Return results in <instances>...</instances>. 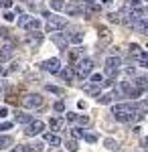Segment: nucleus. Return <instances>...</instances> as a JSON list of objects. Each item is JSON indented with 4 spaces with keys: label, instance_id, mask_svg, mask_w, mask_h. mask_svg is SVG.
Returning a JSON list of instances; mask_svg holds the SVG:
<instances>
[{
    "label": "nucleus",
    "instance_id": "obj_5",
    "mask_svg": "<svg viewBox=\"0 0 148 152\" xmlns=\"http://www.w3.org/2000/svg\"><path fill=\"white\" fill-rule=\"evenodd\" d=\"M43 130H45V124H43L41 120H31V122L26 124L24 134H26V136H39V134H43Z\"/></svg>",
    "mask_w": 148,
    "mask_h": 152
},
{
    "label": "nucleus",
    "instance_id": "obj_23",
    "mask_svg": "<svg viewBox=\"0 0 148 152\" xmlns=\"http://www.w3.org/2000/svg\"><path fill=\"white\" fill-rule=\"evenodd\" d=\"M31 120H33V118L29 116V114H23V112H18V114H16V122H18V124H29Z\"/></svg>",
    "mask_w": 148,
    "mask_h": 152
},
{
    "label": "nucleus",
    "instance_id": "obj_39",
    "mask_svg": "<svg viewBox=\"0 0 148 152\" xmlns=\"http://www.w3.org/2000/svg\"><path fill=\"white\" fill-rule=\"evenodd\" d=\"M65 118H67L69 122H75V118H77V114H73V112H67V114H65Z\"/></svg>",
    "mask_w": 148,
    "mask_h": 152
},
{
    "label": "nucleus",
    "instance_id": "obj_33",
    "mask_svg": "<svg viewBox=\"0 0 148 152\" xmlns=\"http://www.w3.org/2000/svg\"><path fill=\"white\" fill-rule=\"evenodd\" d=\"M75 120L79 122L81 126H87V124H89V118H87V116H77V118H75Z\"/></svg>",
    "mask_w": 148,
    "mask_h": 152
},
{
    "label": "nucleus",
    "instance_id": "obj_25",
    "mask_svg": "<svg viewBox=\"0 0 148 152\" xmlns=\"http://www.w3.org/2000/svg\"><path fill=\"white\" fill-rule=\"evenodd\" d=\"M136 87H140V89H146V85H148V79L142 75V77H136V81H132Z\"/></svg>",
    "mask_w": 148,
    "mask_h": 152
},
{
    "label": "nucleus",
    "instance_id": "obj_42",
    "mask_svg": "<svg viewBox=\"0 0 148 152\" xmlns=\"http://www.w3.org/2000/svg\"><path fill=\"white\" fill-rule=\"evenodd\" d=\"M0 4H2L4 8H10V6H12V0H0Z\"/></svg>",
    "mask_w": 148,
    "mask_h": 152
},
{
    "label": "nucleus",
    "instance_id": "obj_2",
    "mask_svg": "<svg viewBox=\"0 0 148 152\" xmlns=\"http://www.w3.org/2000/svg\"><path fill=\"white\" fill-rule=\"evenodd\" d=\"M91 71H93V61L87 57H81L77 63H75V75L79 77V79H85V77H89L91 75Z\"/></svg>",
    "mask_w": 148,
    "mask_h": 152
},
{
    "label": "nucleus",
    "instance_id": "obj_17",
    "mask_svg": "<svg viewBox=\"0 0 148 152\" xmlns=\"http://www.w3.org/2000/svg\"><path fill=\"white\" fill-rule=\"evenodd\" d=\"M89 83H91V85H95V87H102L103 75H102V73H93V75H89Z\"/></svg>",
    "mask_w": 148,
    "mask_h": 152
},
{
    "label": "nucleus",
    "instance_id": "obj_9",
    "mask_svg": "<svg viewBox=\"0 0 148 152\" xmlns=\"http://www.w3.org/2000/svg\"><path fill=\"white\" fill-rule=\"evenodd\" d=\"M51 41L57 45L59 49H63V51H67V45H69V41H67V35H61V33H53L51 35Z\"/></svg>",
    "mask_w": 148,
    "mask_h": 152
},
{
    "label": "nucleus",
    "instance_id": "obj_34",
    "mask_svg": "<svg viewBox=\"0 0 148 152\" xmlns=\"http://www.w3.org/2000/svg\"><path fill=\"white\" fill-rule=\"evenodd\" d=\"M53 110H55V112H65V104H63V102H57V104L53 105Z\"/></svg>",
    "mask_w": 148,
    "mask_h": 152
},
{
    "label": "nucleus",
    "instance_id": "obj_13",
    "mask_svg": "<svg viewBox=\"0 0 148 152\" xmlns=\"http://www.w3.org/2000/svg\"><path fill=\"white\" fill-rule=\"evenodd\" d=\"M81 57H83V47H77V49H73V51L69 53V61H71L73 65H75Z\"/></svg>",
    "mask_w": 148,
    "mask_h": 152
},
{
    "label": "nucleus",
    "instance_id": "obj_45",
    "mask_svg": "<svg viewBox=\"0 0 148 152\" xmlns=\"http://www.w3.org/2000/svg\"><path fill=\"white\" fill-rule=\"evenodd\" d=\"M100 2H102V4H110L112 0H100Z\"/></svg>",
    "mask_w": 148,
    "mask_h": 152
},
{
    "label": "nucleus",
    "instance_id": "obj_40",
    "mask_svg": "<svg viewBox=\"0 0 148 152\" xmlns=\"http://www.w3.org/2000/svg\"><path fill=\"white\" fill-rule=\"evenodd\" d=\"M6 89H8V83H6V81H2V79H0V94H4Z\"/></svg>",
    "mask_w": 148,
    "mask_h": 152
},
{
    "label": "nucleus",
    "instance_id": "obj_27",
    "mask_svg": "<svg viewBox=\"0 0 148 152\" xmlns=\"http://www.w3.org/2000/svg\"><path fill=\"white\" fill-rule=\"evenodd\" d=\"M29 20H31V16H29V14H21V16L16 18V24H18V26H24Z\"/></svg>",
    "mask_w": 148,
    "mask_h": 152
},
{
    "label": "nucleus",
    "instance_id": "obj_16",
    "mask_svg": "<svg viewBox=\"0 0 148 152\" xmlns=\"http://www.w3.org/2000/svg\"><path fill=\"white\" fill-rule=\"evenodd\" d=\"M12 138L10 136H6V134H2V136H0V150H6V148H10L12 146Z\"/></svg>",
    "mask_w": 148,
    "mask_h": 152
},
{
    "label": "nucleus",
    "instance_id": "obj_4",
    "mask_svg": "<svg viewBox=\"0 0 148 152\" xmlns=\"http://www.w3.org/2000/svg\"><path fill=\"white\" fill-rule=\"evenodd\" d=\"M14 53H16V45L8 39V41L2 45V49H0V61H2V63H6L8 59L14 57Z\"/></svg>",
    "mask_w": 148,
    "mask_h": 152
},
{
    "label": "nucleus",
    "instance_id": "obj_21",
    "mask_svg": "<svg viewBox=\"0 0 148 152\" xmlns=\"http://www.w3.org/2000/svg\"><path fill=\"white\" fill-rule=\"evenodd\" d=\"M136 59H138V65H140V67H148V53L146 51H142Z\"/></svg>",
    "mask_w": 148,
    "mask_h": 152
},
{
    "label": "nucleus",
    "instance_id": "obj_28",
    "mask_svg": "<svg viewBox=\"0 0 148 152\" xmlns=\"http://www.w3.org/2000/svg\"><path fill=\"white\" fill-rule=\"evenodd\" d=\"M83 140L89 142V144H95V142H97V136H95V134H87V132H83Z\"/></svg>",
    "mask_w": 148,
    "mask_h": 152
},
{
    "label": "nucleus",
    "instance_id": "obj_19",
    "mask_svg": "<svg viewBox=\"0 0 148 152\" xmlns=\"http://www.w3.org/2000/svg\"><path fill=\"white\" fill-rule=\"evenodd\" d=\"M61 126H63V120L61 118H51L49 120V128L51 130H61Z\"/></svg>",
    "mask_w": 148,
    "mask_h": 152
},
{
    "label": "nucleus",
    "instance_id": "obj_44",
    "mask_svg": "<svg viewBox=\"0 0 148 152\" xmlns=\"http://www.w3.org/2000/svg\"><path fill=\"white\" fill-rule=\"evenodd\" d=\"M0 75H6V69H4L2 65H0Z\"/></svg>",
    "mask_w": 148,
    "mask_h": 152
},
{
    "label": "nucleus",
    "instance_id": "obj_10",
    "mask_svg": "<svg viewBox=\"0 0 148 152\" xmlns=\"http://www.w3.org/2000/svg\"><path fill=\"white\" fill-rule=\"evenodd\" d=\"M120 65H122V59L116 57V55L106 59V67H110V69H120Z\"/></svg>",
    "mask_w": 148,
    "mask_h": 152
},
{
    "label": "nucleus",
    "instance_id": "obj_37",
    "mask_svg": "<svg viewBox=\"0 0 148 152\" xmlns=\"http://www.w3.org/2000/svg\"><path fill=\"white\" fill-rule=\"evenodd\" d=\"M18 69H21V63H16V61H14V63H12V67L6 71V73H14V71H18Z\"/></svg>",
    "mask_w": 148,
    "mask_h": 152
},
{
    "label": "nucleus",
    "instance_id": "obj_41",
    "mask_svg": "<svg viewBox=\"0 0 148 152\" xmlns=\"http://www.w3.org/2000/svg\"><path fill=\"white\" fill-rule=\"evenodd\" d=\"M6 116H8V107L2 105V107H0V118H6Z\"/></svg>",
    "mask_w": 148,
    "mask_h": 152
},
{
    "label": "nucleus",
    "instance_id": "obj_3",
    "mask_svg": "<svg viewBox=\"0 0 148 152\" xmlns=\"http://www.w3.org/2000/svg\"><path fill=\"white\" fill-rule=\"evenodd\" d=\"M21 105L23 107H26V110H34V107H41L43 105V97L39 94H26L21 99Z\"/></svg>",
    "mask_w": 148,
    "mask_h": 152
},
{
    "label": "nucleus",
    "instance_id": "obj_38",
    "mask_svg": "<svg viewBox=\"0 0 148 152\" xmlns=\"http://www.w3.org/2000/svg\"><path fill=\"white\" fill-rule=\"evenodd\" d=\"M144 2H146V0H130V4H128V6H132V8H134V6H140V4H144Z\"/></svg>",
    "mask_w": 148,
    "mask_h": 152
},
{
    "label": "nucleus",
    "instance_id": "obj_7",
    "mask_svg": "<svg viewBox=\"0 0 148 152\" xmlns=\"http://www.w3.org/2000/svg\"><path fill=\"white\" fill-rule=\"evenodd\" d=\"M24 43H26L29 47H39V45L43 43V33H39V31L29 33V35H26V39H24Z\"/></svg>",
    "mask_w": 148,
    "mask_h": 152
},
{
    "label": "nucleus",
    "instance_id": "obj_26",
    "mask_svg": "<svg viewBox=\"0 0 148 152\" xmlns=\"http://www.w3.org/2000/svg\"><path fill=\"white\" fill-rule=\"evenodd\" d=\"M65 148H67V152H77V150H79L77 140H67V142H65Z\"/></svg>",
    "mask_w": 148,
    "mask_h": 152
},
{
    "label": "nucleus",
    "instance_id": "obj_18",
    "mask_svg": "<svg viewBox=\"0 0 148 152\" xmlns=\"http://www.w3.org/2000/svg\"><path fill=\"white\" fill-rule=\"evenodd\" d=\"M103 146H106L108 150H116V152L120 150V144H118L114 138H106V140H103Z\"/></svg>",
    "mask_w": 148,
    "mask_h": 152
},
{
    "label": "nucleus",
    "instance_id": "obj_36",
    "mask_svg": "<svg viewBox=\"0 0 148 152\" xmlns=\"http://www.w3.org/2000/svg\"><path fill=\"white\" fill-rule=\"evenodd\" d=\"M2 16H4V20H6V23H12V20H14V14H12V12H4Z\"/></svg>",
    "mask_w": 148,
    "mask_h": 152
},
{
    "label": "nucleus",
    "instance_id": "obj_6",
    "mask_svg": "<svg viewBox=\"0 0 148 152\" xmlns=\"http://www.w3.org/2000/svg\"><path fill=\"white\" fill-rule=\"evenodd\" d=\"M41 69L47 71V73H57V71L61 69V61H59L57 57H51V59H47V61L41 63Z\"/></svg>",
    "mask_w": 148,
    "mask_h": 152
},
{
    "label": "nucleus",
    "instance_id": "obj_15",
    "mask_svg": "<svg viewBox=\"0 0 148 152\" xmlns=\"http://www.w3.org/2000/svg\"><path fill=\"white\" fill-rule=\"evenodd\" d=\"M83 37H85V33H81V31H75L73 35H69V37H67V41H69V43H73V45H79L81 41H83Z\"/></svg>",
    "mask_w": 148,
    "mask_h": 152
},
{
    "label": "nucleus",
    "instance_id": "obj_22",
    "mask_svg": "<svg viewBox=\"0 0 148 152\" xmlns=\"http://www.w3.org/2000/svg\"><path fill=\"white\" fill-rule=\"evenodd\" d=\"M49 4H51V8H53L55 12L63 10V6H65V2H63V0H49Z\"/></svg>",
    "mask_w": 148,
    "mask_h": 152
},
{
    "label": "nucleus",
    "instance_id": "obj_35",
    "mask_svg": "<svg viewBox=\"0 0 148 152\" xmlns=\"http://www.w3.org/2000/svg\"><path fill=\"white\" fill-rule=\"evenodd\" d=\"M12 128V122H2V124H0V130H2V132H6V130H10Z\"/></svg>",
    "mask_w": 148,
    "mask_h": 152
},
{
    "label": "nucleus",
    "instance_id": "obj_31",
    "mask_svg": "<svg viewBox=\"0 0 148 152\" xmlns=\"http://www.w3.org/2000/svg\"><path fill=\"white\" fill-rule=\"evenodd\" d=\"M83 132H85V130L73 128V130H71V136H73V138H75V140H79V138H83Z\"/></svg>",
    "mask_w": 148,
    "mask_h": 152
},
{
    "label": "nucleus",
    "instance_id": "obj_30",
    "mask_svg": "<svg viewBox=\"0 0 148 152\" xmlns=\"http://www.w3.org/2000/svg\"><path fill=\"white\" fill-rule=\"evenodd\" d=\"M108 23H120V14H118V12H110V14H108Z\"/></svg>",
    "mask_w": 148,
    "mask_h": 152
},
{
    "label": "nucleus",
    "instance_id": "obj_1",
    "mask_svg": "<svg viewBox=\"0 0 148 152\" xmlns=\"http://www.w3.org/2000/svg\"><path fill=\"white\" fill-rule=\"evenodd\" d=\"M45 16H47L45 28L49 33H57V31H63L67 26V18L65 16H57V14H51V12H45Z\"/></svg>",
    "mask_w": 148,
    "mask_h": 152
},
{
    "label": "nucleus",
    "instance_id": "obj_24",
    "mask_svg": "<svg viewBox=\"0 0 148 152\" xmlns=\"http://www.w3.org/2000/svg\"><path fill=\"white\" fill-rule=\"evenodd\" d=\"M142 51H144V49L140 47L138 43H132V45H130V55H132V57H138V55H140Z\"/></svg>",
    "mask_w": 148,
    "mask_h": 152
},
{
    "label": "nucleus",
    "instance_id": "obj_43",
    "mask_svg": "<svg viewBox=\"0 0 148 152\" xmlns=\"http://www.w3.org/2000/svg\"><path fill=\"white\" fill-rule=\"evenodd\" d=\"M126 75H136V69L134 67H126Z\"/></svg>",
    "mask_w": 148,
    "mask_h": 152
},
{
    "label": "nucleus",
    "instance_id": "obj_20",
    "mask_svg": "<svg viewBox=\"0 0 148 152\" xmlns=\"http://www.w3.org/2000/svg\"><path fill=\"white\" fill-rule=\"evenodd\" d=\"M97 102H100L102 105H108V104H112V102H114V97H112V94H100Z\"/></svg>",
    "mask_w": 148,
    "mask_h": 152
},
{
    "label": "nucleus",
    "instance_id": "obj_8",
    "mask_svg": "<svg viewBox=\"0 0 148 152\" xmlns=\"http://www.w3.org/2000/svg\"><path fill=\"white\" fill-rule=\"evenodd\" d=\"M63 8L67 10L69 16H85V14H83V4H81V2H77V4L73 2V4H67V6H63Z\"/></svg>",
    "mask_w": 148,
    "mask_h": 152
},
{
    "label": "nucleus",
    "instance_id": "obj_14",
    "mask_svg": "<svg viewBox=\"0 0 148 152\" xmlns=\"http://www.w3.org/2000/svg\"><path fill=\"white\" fill-rule=\"evenodd\" d=\"M57 73L61 75V79H63V81H67V83H71V81H73V77H75L73 69H59Z\"/></svg>",
    "mask_w": 148,
    "mask_h": 152
},
{
    "label": "nucleus",
    "instance_id": "obj_12",
    "mask_svg": "<svg viewBox=\"0 0 148 152\" xmlns=\"http://www.w3.org/2000/svg\"><path fill=\"white\" fill-rule=\"evenodd\" d=\"M41 26H43V23H41L39 18H33V16H31V20H29V23L24 24V28H26V31H31V33H33V31H39Z\"/></svg>",
    "mask_w": 148,
    "mask_h": 152
},
{
    "label": "nucleus",
    "instance_id": "obj_32",
    "mask_svg": "<svg viewBox=\"0 0 148 152\" xmlns=\"http://www.w3.org/2000/svg\"><path fill=\"white\" fill-rule=\"evenodd\" d=\"M97 33H100V35H102V39L103 41H110V33H108V28H97Z\"/></svg>",
    "mask_w": 148,
    "mask_h": 152
},
{
    "label": "nucleus",
    "instance_id": "obj_29",
    "mask_svg": "<svg viewBox=\"0 0 148 152\" xmlns=\"http://www.w3.org/2000/svg\"><path fill=\"white\" fill-rule=\"evenodd\" d=\"M45 89H47V91H51V94H55V95H61V94H63V89H61V87H57V85H47Z\"/></svg>",
    "mask_w": 148,
    "mask_h": 152
},
{
    "label": "nucleus",
    "instance_id": "obj_11",
    "mask_svg": "<svg viewBox=\"0 0 148 152\" xmlns=\"http://www.w3.org/2000/svg\"><path fill=\"white\" fill-rule=\"evenodd\" d=\"M43 138H45V142H47V144H51V146H59V144H61V138H59L57 134H51V132L43 134Z\"/></svg>",
    "mask_w": 148,
    "mask_h": 152
}]
</instances>
